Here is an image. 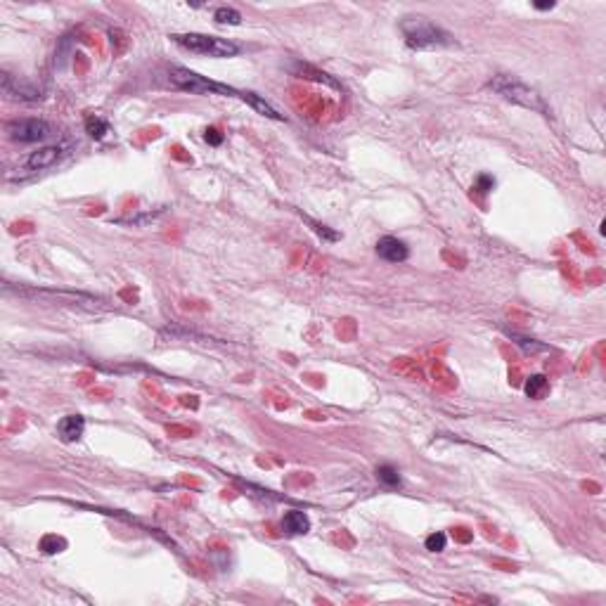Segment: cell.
<instances>
[{"mask_svg":"<svg viewBox=\"0 0 606 606\" xmlns=\"http://www.w3.org/2000/svg\"><path fill=\"white\" fill-rule=\"evenodd\" d=\"M493 187H495V178H493V175H488V173H481L479 180H476V190H479L481 195H488Z\"/></svg>","mask_w":606,"mask_h":606,"instance_id":"21","label":"cell"},{"mask_svg":"<svg viewBox=\"0 0 606 606\" xmlns=\"http://www.w3.org/2000/svg\"><path fill=\"white\" fill-rule=\"evenodd\" d=\"M445 545H448V538H445V533H431L424 540V547H426L429 552H443Z\"/></svg>","mask_w":606,"mask_h":606,"instance_id":"18","label":"cell"},{"mask_svg":"<svg viewBox=\"0 0 606 606\" xmlns=\"http://www.w3.org/2000/svg\"><path fill=\"white\" fill-rule=\"evenodd\" d=\"M377 479H379V484L386 488H400V474L393 464L377 466Z\"/></svg>","mask_w":606,"mask_h":606,"instance_id":"14","label":"cell"},{"mask_svg":"<svg viewBox=\"0 0 606 606\" xmlns=\"http://www.w3.org/2000/svg\"><path fill=\"white\" fill-rule=\"evenodd\" d=\"M400 31H403L407 47H412V50H433V47L455 45V36L426 17H405L400 21Z\"/></svg>","mask_w":606,"mask_h":606,"instance_id":"1","label":"cell"},{"mask_svg":"<svg viewBox=\"0 0 606 606\" xmlns=\"http://www.w3.org/2000/svg\"><path fill=\"white\" fill-rule=\"evenodd\" d=\"M171 41L178 47H182V50L192 52V55H202V57H235L242 50L237 43L228 39H218V36H208V34H173Z\"/></svg>","mask_w":606,"mask_h":606,"instance_id":"3","label":"cell"},{"mask_svg":"<svg viewBox=\"0 0 606 606\" xmlns=\"http://www.w3.org/2000/svg\"><path fill=\"white\" fill-rule=\"evenodd\" d=\"M169 78L175 88L192 95H228V98H239L237 88H230V85L218 83V81H208L206 76H199V74L190 72V69L185 67H173L169 72Z\"/></svg>","mask_w":606,"mask_h":606,"instance_id":"4","label":"cell"},{"mask_svg":"<svg viewBox=\"0 0 606 606\" xmlns=\"http://www.w3.org/2000/svg\"><path fill=\"white\" fill-rule=\"evenodd\" d=\"M292 72L296 74V76H301V78H310V81L325 83V85H329V88H334V90H344V85H341L339 81H336V78H332L329 74L320 72V69L310 67V64H301V62H296V64H294V67H292Z\"/></svg>","mask_w":606,"mask_h":606,"instance_id":"11","label":"cell"},{"mask_svg":"<svg viewBox=\"0 0 606 606\" xmlns=\"http://www.w3.org/2000/svg\"><path fill=\"white\" fill-rule=\"evenodd\" d=\"M308 223L313 225V230H315V232H318L323 239H327V242H336V239H339V232H334V230H329V228H327V225H320V223H315V221H308Z\"/></svg>","mask_w":606,"mask_h":606,"instance_id":"20","label":"cell"},{"mask_svg":"<svg viewBox=\"0 0 606 606\" xmlns=\"http://www.w3.org/2000/svg\"><path fill=\"white\" fill-rule=\"evenodd\" d=\"M213 19H216V24H230V26L242 24V14L235 8H218L216 12H213Z\"/></svg>","mask_w":606,"mask_h":606,"instance_id":"16","label":"cell"},{"mask_svg":"<svg viewBox=\"0 0 606 606\" xmlns=\"http://www.w3.org/2000/svg\"><path fill=\"white\" fill-rule=\"evenodd\" d=\"M204 140L211 144V147H221L225 138H223V133L218 131V128H206V133H204Z\"/></svg>","mask_w":606,"mask_h":606,"instance_id":"22","label":"cell"},{"mask_svg":"<svg viewBox=\"0 0 606 606\" xmlns=\"http://www.w3.org/2000/svg\"><path fill=\"white\" fill-rule=\"evenodd\" d=\"M67 154V144H45V147L36 149L26 159V171H43L55 166Z\"/></svg>","mask_w":606,"mask_h":606,"instance_id":"6","label":"cell"},{"mask_svg":"<svg viewBox=\"0 0 606 606\" xmlns=\"http://www.w3.org/2000/svg\"><path fill=\"white\" fill-rule=\"evenodd\" d=\"M488 88H490L493 93L500 95V98L514 102V105H521V107H526V109H533L543 116H552L550 107H547V102L543 100V95H540L535 88H530L528 83L519 81V78L507 76V74H497V76L490 78Z\"/></svg>","mask_w":606,"mask_h":606,"instance_id":"2","label":"cell"},{"mask_svg":"<svg viewBox=\"0 0 606 606\" xmlns=\"http://www.w3.org/2000/svg\"><path fill=\"white\" fill-rule=\"evenodd\" d=\"M43 552L45 554H55V552H62L64 547H67V543H64L62 538H55V535H47L45 540H43Z\"/></svg>","mask_w":606,"mask_h":606,"instance_id":"19","label":"cell"},{"mask_svg":"<svg viewBox=\"0 0 606 606\" xmlns=\"http://www.w3.org/2000/svg\"><path fill=\"white\" fill-rule=\"evenodd\" d=\"M512 339H514V344H517L519 348H521L523 353H528V356H535V353H543V351H547V346H545V344H540V341H535V339H528V336H519V334H512Z\"/></svg>","mask_w":606,"mask_h":606,"instance_id":"17","label":"cell"},{"mask_svg":"<svg viewBox=\"0 0 606 606\" xmlns=\"http://www.w3.org/2000/svg\"><path fill=\"white\" fill-rule=\"evenodd\" d=\"M554 5H556L554 0H543V3H535L533 8H535V10H540V12H545V10H552V8H554Z\"/></svg>","mask_w":606,"mask_h":606,"instance_id":"23","label":"cell"},{"mask_svg":"<svg viewBox=\"0 0 606 606\" xmlns=\"http://www.w3.org/2000/svg\"><path fill=\"white\" fill-rule=\"evenodd\" d=\"M282 528L289 535H305L310 530V519L303 512H299V509H289L282 517Z\"/></svg>","mask_w":606,"mask_h":606,"instance_id":"12","label":"cell"},{"mask_svg":"<svg viewBox=\"0 0 606 606\" xmlns=\"http://www.w3.org/2000/svg\"><path fill=\"white\" fill-rule=\"evenodd\" d=\"M85 431V420L81 415H67L57 422V436L62 443H76Z\"/></svg>","mask_w":606,"mask_h":606,"instance_id":"8","label":"cell"},{"mask_svg":"<svg viewBox=\"0 0 606 606\" xmlns=\"http://www.w3.org/2000/svg\"><path fill=\"white\" fill-rule=\"evenodd\" d=\"M526 396L533 400H543L547 393H550V382H547L545 374H533V377H528V382H526Z\"/></svg>","mask_w":606,"mask_h":606,"instance_id":"13","label":"cell"},{"mask_svg":"<svg viewBox=\"0 0 606 606\" xmlns=\"http://www.w3.org/2000/svg\"><path fill=\"white\" fill-rule=\"evenodd\" d=\"M5 131H8L10 140L24 142V144L41 142V140H45V138L52 136V126L43 119H14L8 123Z\"/></svg>","mask_w":606,"mask_h":606,"instance_id":"5","label":"cell"},{"mask_svg":"<svg viewBox=\"0 0 606 606\" xmlns=\"http://www.w3.org/2000/svg\"><path fill=\"white\" fill-rule=\"evenodd\" d=\"M377 256L386 263H403L410 256V249L398 237H382L377 242Z\"/></svg>","mask_w":606,"mask_h":606,"instance_id":"7","label":"cell"},{"mask_svg":"<svg viewBox=\"0 0 606 606\" xmlns=\"http://www.w3.org/2000/svg\"><path fill=\"white\" fill-rule=\"evenodd\" d=\"M239 100H244L249 107H254L256 111H259L261 116H266V119H272V121H284V114H280V111L275 109V107L270 105V102H266L261 98V95L256 93H249V90H239Z\"/></svg>","mask_w":606,"mask_h":606,"instance_id":"9","label":"cell"},{"mask_svg":"<svg viewBox=\"0 0 606 606\" xmlns=\"http://www.w3.org/2000/svg\"><path fill=\"white\" fill-rule=\"evenodd\" d=\"M85 133H88L93 140H102V138L109 133V123L100 119V116H88V119H85Z\"/></svg>","mask_w":606,"mask_h":606,"instance_id":"15","label":"cell"},{"mask_svg":"<svg viewBox=\"0 0 606 606\" xmlns=\"http://www.w3.org/2000/svg\"><path fill=\"white\" fill-rule=\"evenodd\" d=\"M3 90H5V95H10V98H19V100H29V102L41 100V90L39 88H31V85L12 81V76H10V74H3Z\"/></svg>","mask_w":606,"mask_h":606,"instance_id":"10","label":"cell"}]
</instances>
